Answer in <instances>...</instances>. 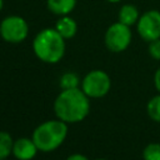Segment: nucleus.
I'll return each instance as SVG.
<instances>
[{
	"label": "nucleus",
	"mask_w": 160,
	"mask_h": 160,
	"mask_svg": "<svg viewBox=\"0 0 160 160\" xmlns=\"http://www.w3.org/2000/svg\"><path fill=\"white\" fill-rule=\"evenodd\" d=\"M139 18H140L139 10L132 4H125L119 9L118 21H120L121 24H125L131 28L132 25H135L138 22Z\"/></svg>",
	"instance_id": "11"
},
{
	"label": "nucleus",
	"mask_w": 160,
	"mask_h": 160,
	"mask_svg": "<svg viewBox=\"0 0 160 160\" xmlns=\"http://www.w3.org/2000/svg\"><path fill=\"white\" fill-rule=\"evenodd\" d=\"M65 160H89V159L82 154H72V155L68 156Z\"/></svg>",
	"instance_id": "18"
},
{
	"label": "nucleus",
	"mask_w": 160,
	"mask_h": 160,
	"mask_svg": "<svg viewBox=\"0 0 160 160\" xmlns=\"http://www.w3.org/2000/svg\"><path fill=\"white\" fill-rule=\"evenodd\" d=\"M2 6H4V0H0V11L2 10Z\"/></svg>",
	"instance_id": "20"
},
{
	"label": "nucleus",
	"mask_w": 160,
	"mask_h": 160,
	"mask_svg": "<svg viewBox=\"0 0 160 160\" xmlns=\"http://www.w3.org/2000/svg\"><path fill=\"white\" fill-rule=\"evenodd\" d=\"M55 29L66 40V39H71L75 36V34L78 31V24L71 16L64 15V16H59V19L55 24Z\"/></svg>",
	"instance_id": "9"
},
{
	"label": "nucleus",
	"mask_w": 160,
	"mask_h": 160,
	"mask_svg": "<svg viewBox=\"0 0 160 160\" xmlns=\"http://www.w3.org/2000/svg\"><path fill=\"white\" fill-rule=\"evenodd\" d=\"M146 111L151 120H154L155 122H160V92L159 95H155L149 100Z\"/></svg>",
	"instance_id": "13"
},
{
	"label": "nucleus",
	"mask_w": 160,
	"mask_h": 160,
	"mask_svg": "<svg viewBox=\"0 0 160 160\" xmlns=\"http://www.w3.org/2000/svg\"><path fill=\"white\" fill-rule=\"evenodd\" d=\"M136 30L140 38L148 42L160 39V11L148 10L141 14L136 22Z\"/></svg>",
	"instance_id": "7"
},
{
	"label": "nucleus",
	"mask_w": 160,
	"mask_h": 160,
	"mask_svg": "<svg viewBox=\"0 0 160 160\" xmlns=\"http://www.w3.org/2000/svg\"><path fill=\"white\" fill-rule=\"evenodd\" d=\"M79 84H80L79 76L75 72H71V71H68V72L62 74L61 78H60V81H59V85L62 90L79 88Z\"/></svg>",
	"instance_id": "14"
},
{
	"label": "nucleus",
	"mask_w": 160,
	"mask_h": 160,
	"mask_svg": "<svg viewBox=\"0 0 160 160\" xmlns=\"http://www.w3.org/2000/svg\"><path fill=\"white\" fill-rule=\"evenodd\" d=\"M131 38L132 34L130 26L118 21L111 24L106 29L104 41H105V46L111 52H121L129 48L131 42Z\"/></svg>",
	"instance_id": "6"
},
{
	"label": "nucleus",
	"mask_w": 160,
	"mask_h": 160,
	"mask_svg": "<svg viewBox=\"0 0 160 160\" xmlns=\"http://www.w3.org/2000/svg\"><path fill=\"white\" fill-rule=\"evenodd\" d=\"M154 85H155L156 90L160 92V68L155 71V75H154Z\"/></svg>",
	"instance_id": "17"
},
{
	"label": "nucleus",
	"mask_w": 160,
	"mask_h": 160,
	"mask_svg": "<svg viewBox=\"0 0 160 160\" xmlns=\"http://www.w3.org/2000/svg\"><path fill=\"white\" fill-rule=\"evenodd\" d=\"M95 160H106V159H102V158H99V159H95Z\"/></svg>",
	"instance_id": "21"
},
{
	"label": "nucleus",
	"mask_w": 160,
	"mask_h": 160,
	"mask_svg": "<svg viewBox=\"0 0 160 160\" xmlns=\"http://www.w3.org/2000/svg\"><path fill=\"white\" fill-rule=\"evenodd\" d=\"M106 1H109V2H112V4H115V2H120L121 0H106Z\"/></svg>",
	"instance_id": "19"
},
{
	"label": "nucleus",
	"mask_w": 160,
	"mask_h": 160,
	"mask_svg": "<svg viewBox=\"0 0 160 160\" xmlns=\"http://www.w3.org/2000/svg\"><path fill=\"white\" fill-rule=\"evenodd\" d=\"M29 35V25L26 20L19 15H10L0 22V36L10 44L22 42Z\"/></svg>",
	"instance_id": "4"
},
{
	"label": "nucleus",
	"mask_w": 160,
	"mask_h": 160,
	"mask_svg": "<svg viewBox=\"0 0 160 160\" xmlns=\"http://www.w3.org/2000/svg\"><path fill=\"white\" fill-rule=\"evenodd\" d=\"M78 0H46V6L50 12L58 15V16H64L69 15L76 6Z\"/></svg>",
	"instance_id": "10"
},
{
	"label": "nucleus",
	"mask_w": 160,
	"mask_h": 160,
	"mask_svg": "<svg viewBox=\"0 0 160 160\" xmlns=\"http://www.w3.org/2000/svg\"><path fill=\"white\" fill-rule=\"evenodd\" d=\"M39 151L32 138H19L14 141L12 145V155L18 160H31L35 158Z\"/></svg>",
	"instance_id": "8"
},
{
	"label": "nucleus",
	"mask_w": 160,
	"mask_h": 160,
	"mask_svg": "<svg viewBox=\"0 0 160 160\" xmlns=\"http://www.w3.org/2000/svg\"><path fill=\"white\" fill-rule=\"evenodd\" d=\"M14 140L6 131H0V160H5L12 154Z\"/></svg>",
	"instance_id": "12"
},
{
	"label": "nucleus",
	"mask_w": 160,
	"mask_h": 160,
	"mask_svg": "<svg viewBox=\"0 0 160 160\" xmlns=\"http://www.w3.org/2000/svg\"><path fill=\"white\" fill-rule=\"evenodd\" d=\"M148 50H149V55L154 60H160V39L150 41Z\"/></svg>",
	"instance_id": "16"
},
{
	"label": "nucleus",
	"mask_w": 160,
	"mask_h": 160,
	"mask_svg": "<svg viewBox=\"0 0 160 160\" xmlns=\"http://www.w3.org/2000/svg\"><path fill=\"white\" fill-rule=\"evenodd\" d=\"M111 88L110 76L102 70H91L81 80V90L89 98H102Z\"/></svg>",
	"instance_id": "5"
},
{
	"label": "nucleus",
	"mask_w": 160,
	"mask_h": 160,
	"mask_svg": "<svg viewBox=\"0 0 160 160\" xmlns=\"http://www.w3.org/2000/svg\"><path fill=\"white\" fill-rule=\"evenodd\" d=\"M144 160H160V144L150 142L142 150Z\"/></svg>",
	"instance_id": "15"
},
{
	"label": "nucleus",
	"mask_w": 160,
	"mask_h": 160,
	"mask_svg": "<svg viewBox=\"0 0 160 160\" xmlns=\"http://www.w3.org/2000/svg\"><path fill=\"white\" fill-rule=\"evenodd\" d=\"M68 136V124L60 119L48 120L35 128L32 140L35 141L39 151L50 152L56 150Z\"/></svg>",
	"instance_id": "3"
},
{
	"label": "nucleus",
	"mask_w": 160,
	"mask_h": 160,
	"mask_svg": "<svg viewBox=\"0 0 160 160\" xmlns=\"http://www.w3.org/2000/svg\"><path fill=\"white\" fill-rule=\"evenodd\" d=\"M65 39L58 30L46 28L39 31L32 40V50L36 58L46 64L59 62L65 54Z\"/></svg>",
	"instance_id": "2"
},
{
	"label": "nucleus",
	"mask_w": 160,
	"mask_h": 160,
	"mask_svg": "<svg viewBox=\"0 0 160 160\" xmlns=\"http://www.w3.org/2000/svg\"><path fill=\"white\" fill-rule=\"evenodd\" d=\"M90 98L79 88L61 90L54 101V111L58 119L66 124L82 121L90 111Z\"/></svg>",
	"instance_id": "1"
}]
</instances>
